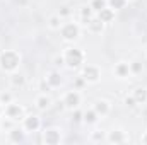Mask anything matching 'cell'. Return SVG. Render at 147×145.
Instances as JSON below:
<instances>
[{"mask_svg":"<svg viewBox=\"0 0 147 145\" xmlns=\"http://www.w3.org/2000/svg\"><path fill=\"white\" fill-rule=\"evenodd\" d=\"M62 58H63V65L69 70H79L82 68V65L86 63V51L82 48L77 46H67L62 51Z\"/></svg>","mask_w":147,"mask_h":145,"instance_id":"cell-1","label":"cell"},{"mask_svg":"<svg viewBox=\"0 0 147 145\" xmlns=\"http://www.w3.org/2000/svg\"><path fill=\"white\" fill-rule=\"evenodd\" d=\"M22 63V55L17 50H2L0 51V70L3 73L17 72Z\"/></svg>","mask_w":147,"mask_h":145,"instance_id":"cell-2","label":"cell"},{"mask_svg":"<svg viewBox=\"0 0 147 145\" xmlns=\"http://www.w3.org/2000/svg\"><path fill=\"white\" fill-rule=\"evenodd\" d=\"M58 33H60V36L62 39L65 41V43H77L79 39H80V33H82V29H80V24L79 22H75V21H67V22H63L62 24V28L58 29Z\"/></svg>","mask_w":147,"mask_h":145,"instance_id":"cell-3","label":"cell"},{"mask_svg":"<svg viewBox=\"0 0 147 145\" xmlns=\"http://www.w3.org/2000/svg\"><path fill=\"white\" fill-rule=\"evenodd\" d=\"M63 142V130L60 126H46L41 132V144L60 145Z\"/></svg>","mask_w":147,"mask_h":145,"instance_id":"cell-4","label":"cell"},{"mask_svg":"<svg viewBox=\"0 0 147 145\" xmlns=\"http://www.w3.org/2000/svg\"><path fill=\"white\" fill-rule=\"evenodd\" d=\"M19 126L26 132V135H33V133H38L41 128H43V121L38 114H26L21 121H19Z\"/></svg>","mask_w":147,"mask_h":145,"instance_id":"cell-5","label":"cell"},{"mask_svg":"<svg viewBox=\"0 0 147 145\" xmlns=\"http://www.w3.org/2000/svg\"><path fill=\"white\" fill-rule=\"evenodd\" d=\"M101 67L99 65H92V63H84L80 68V77L86 80V84L94 85L101 80Z\"/></svg>","mask_w":147,"mask_h":145,"instance_id":"cell-6","label":"cell"},{"mask_svg":"<svg viewBox=\"0 0 147 145\" xmlns=\"http://www.w3.org/2000/svg\"><path fill=\"white\" fill-rule=\"evenodd\" d=\"M62 104L67 111H75L80 108L82 104V94L79 92V89H70L67 92H63L62 96Z\"/></svg>","mask_w":147,"mask_h":145,"instance_id":"cell-7","label":"cell"},{"mask_svg":"<svg viewBox=\"0 0 147 145\" xmlns=\"http://www.w3.org/2000/svg\"><path fill=\"white\" fill-rule=\"evenodd\" d=\"M26 114H28L26 113V108L22 104L16 103V101H12V103H9V104L3 106V116L9 118V119H14L16 123H19Z\"/></svg>","mask_w":147,"mask_h":145,"instance_id":"cell-8","label":"cell"},{"mask_svg":"<svg viewBox=\"0 0 147 145\" xmlns=\"http://www.w3.org/2000/svg\"><path fill=\"white\" fill-rule=\"evenodd\" d=\"M106 142L111 145H121V144H128L130 137L125 130L121 128H113L110 132H106Z\"/></svg>","mask_w":147,"mask_h":145,"instance_id":"cell-9","label":"cell"},{"mask_svg":"<svg viewBox=\"0 0 147 145\" xmlns=\"http://www.w3.org/2000/svg\"><path fill=\"white\" fill-rule=\"evenodd\" d=\"M113 75H115L116 79H120V80H127V79L134 77V75H132V70H130V63H128V62H118V63H115V67H113Z\"/></svg>","mask_w":147,"mask_h":145,"instance_id":"cell-10","label":"cell"},{"mask_svg":"<svg viewBox=\"0 0 147 145\" xmlns=\"http://www.w3.org/2000/svg\"><path fill=\"white\" fill-rule=\"evenodd\" d=\"M45 82L50 85V89H60L63 85V77L58 70H50L45 75Z\"/></svg>","mask_w":147,"mask_h":145,"instance_id":"cell-11","label":"cell"},{"mask_svg":"<svg viewBox=\"0 0 147 145\" xmlns=\"http://www.w3.org/2000/svg\"><path fill=\"white\" fill-rule=\"evenodd\" d=\"M111 103L108 101V99H96L94 101V104H92V109L98 113V116L103 119V118H106L108 114L111 113Z\"/></svg>","mask_w":147,"mask_h":145,"instance_id":"cell-12","label":"cell"},{"mask_svg":"<svg viewBox=\"0 0 147 145\" xmlns=\"http://www.w3.org/2000/svg\"><path fill=\"white\" fill-rule=\"evenodd\" d=\"M53 104V99L48 96V92H39L34 99V108L38 111H48Z\"/></svg>","mask_w":147,"mask_h":145,"instance_id":"cell-13","label":"cell"},{"mask_svg":"<svg viewBox=\"0 0 147 145\" xmlns=\"http://www.w3.org/2000/svg\"><path fill=\"white\" fill-rule=\"evenodd\" d=\"M84 26H86L87 33H91V34H101V33L105 31V28H106V24H105V22H101L96 15H94L92 19L86 21V22H84Z\"/></svg>","mask_w":147,"mask_h":145,"instance_id":"cell-14","label":"cell"},{"mask_svg":"<svg viewBox=\"0 0 147 145\" xmlns=\"http://www.w3.org/2000/svg\"><path fill=\"white\" fill-rule=\"evenodd\" d=\"M130 94H132V97L135 99L137 106H146L147 104V87L146 85H137Z\"/></svg>","mask_w":147,"mask_h":145,"instance_id":"cell-15","label":"cell"},{"mask_svg":"<svg viewBox=\"0 0 147 145\" xmlns=\"http://www.w3.org/2000/svg\"><path fill=\"white\" fill-rule=\"evenodd\" d=\"M7 133H9V142H12V144H22L26 140V132L19 125L14 126L12 130H9Z\"/></svg>","mask_w":147,"mask_h":145,"instance_id":"cell-16","label":"cell"},{"mask_svg":"<svg viewBox=\"0 0 147 145\" xmlns=\"http://www.w3.org/2000/svg\"><path fill=\"white\" fill-rule=\"evenodd\" d=\"M101 118L98 116V113L91 108H87L84 113H82V123L84 125H87V126H94V125H98V121H99Z\"/></svg>","mask_w":147,"mask_h":145,"instance_id":"cell-17","label":"cell"},{"mask_svg":"<svg viewBox=\"0 0 147 145\" xmlns=\"http://www.w3.org/2000/svg\"><path fill=\"white\" fill-rule=\"evenodd\" d=\"M96 17H98L101 22H105V24H111V22H115L116 10H113L111 7H105V9H101V10L96 14Z\"/></svg>","mask_w":147,"mask_h":145,"instance_id":"cell-18","label":"cell"},{"mask_svg":"<svg viewBox=\"0 0 147 145\" xmlns=\"http://www.w3.org/2000/svg\"><path fill=\"white\" fill-rule=\"evenodd\" d=\"M9 84H10L12 89H22L26 85V77L19 72V70L17 72H12V73H9Z\"/></svg>","mask_w":147,"mask_h":145,"instance_id":"cell-19","label":"cell"},{"mask_svg":"<svg viewBox=\"0 0 147 145\" xmlns=\"http://www.w3.org/2000/svg\"><path fill=\"white\" fill-rule=\"evenodd\" d=\"M94 15H96V12L91 9V5H89V3H86V5H80V9H79V19H80L82 22H86V21L92 19Z\"/></svg>","mask_w":147,"mask_h":145,"instance_id":"cell-20","label":"cell"},{"mask_svg":"<svg viewBox=\"0 0 147 145\" xmlns=\"http://www.w3.org/2000/svg\"><path fill=\"white\" fill-rule=\"evenodd\" d=\"M62 24H63V19L60 17L58 12H57V14H51V15L48 17V28H50L51 31H58V29L62 28Z\"/></svg>","mask_w":147,"mask_h":145,"instance_id":"cell-21","label":"cell"},{"mask_svg":"<svg viewBox=\"0 0 147 145\" xmlns=\"http://www.w3.org/2000/svg\"><path fill=\"white\" fill-rule=\"evenodd\" d=\"M89 142L91 144H101V142H106V132H103V130H92L91 133H89Z\"/></svg>","mask_w":147,"mask_h":145,"instance_id":"cell-22","label":"cell"},{"mask_svg":"<svg viewBox=\"0 0 147 145\" xmlns=\"http://www.w3.org/2000/svg\"><path fill=\"white\" fill-rule=\"evenodd\" d=\"M19 123H16L14 119H9V118H5V116H2L0 118V130H5V132H9V130H12L14 126H17Z\"/></svg>","mask_w":147,"mask_h":145,"instance_id":"cell-23","label":"cell"},{"mask_svg":"<svg viewBox=\"0 0 147 145\" xmlns=\"http://www.w3.org/2000/svg\"><path fill=\"white\" fill-rule=\"evenodd\" d=\"M128 63H130L132 75H140V73L144 72V65H142L140 60H132V62H128Z\"/></svg>","mask_w":147,"mask_h":145,"instance_id":"cell-24","label":"cell"},{"mask_svg":"<svg viewBox=\"0 0 147 145\" xmlns=\"http://www.w3.org/2000/svg\"><path fill=\"white\" fill-rule=\"evenodd\" d=\"M128 5V2L127 0H108V7H111L113 10H121V9H125Z\"/></svg>","mask_w":147,"mask_h":145,"instance_id":"cell-25","label":"cell"},{"mask_svg":"<svg viewBox=\"0 0 147 145\" xmlns=\"http://www.w3.org/2000/svg\"><path fill=\"white\" fill-rule=\"evenodd\" d=\"M89 5H91V9L98 14L101 9L108 7V0H91V2H89Z\"/></svg>","mask_w":147,"mask_h":145,"instance_id":"cell-26","label":"cell"},{"mask_svg":"<svg viewBox=\"0 0 147 145\" xmlns=\"http://www.w3.org/2000/svg\"><path fill=\"white\" fill-rule=\"evenodd\" d=\"M14 101V96L10 94V92H2L0 94V103L5 106V104H9V103H12Z\"/></svg>","mask_w":147,"mask_h":145,"instance_id":"cell-27","label":"cell"},{"mask_svg":"<svg viewBox=\"0 0 147 145\" xmlns=\"http://www.w3.org/2000/svg\"><path fill=\"white\" fill-rule=\"evenodd\" d=\"M123 103H125V106H128V108H135V106H137V103H135V99L132 97V94H130V96H127Z\"/></svg>","mask_w":147,"mask_h":145,"instance_id":"cell-28","label":"cell"},{"mask_svg":"<svg viewBox=\"0 0 147 145\" xmlns=\"http://www.w3.org/2000/svg\"><path fill=\"white\" fill-rule=\"evenodd\" d=\"M84 85H87V84H86V80L79 75V77H77V80H75V87H74V89H79V91H80V87H84Z\"/></svg>","mask_w":147,"mask_h":145,"instance_id":"cell-29","label":"cell"},{"mask_svg":"<svg viewBox=\"0 0 147 145\" xmlns=\"http://www.w3.org/2000/svg\"><path fill=\"white\" fill-rule=\"evenodd\" d=\"M72 113H74L72 121H75V123H80V121H82V113H80L79 109H75V111H72Z\"/></svg>","mask_w":147,"mask_h":145,"instance_id":"cell-30","label":"cell"},{"mask_svg":"<svg viewBox=\"0 0 147 145\" xmlns=\"http://www.w3.org/2000/svg\"><path fill=\"white\" fill-rule=\"evenodd\" d=\"M58 14H60V17L63 19V17H67V15H70V10H69V7H62Z\"/></svg>","mask_w":147,"mask_h":145,"instance_id":"cell-31","label":"cell"},{"mask_svg":"<svg viewBox=\"0 0 147 145\" xmlns=\"http://www.w3.org/2000/svg\"><path fill=\"white\" fill-rule=\"evenodd\" d=\"M53 62H55V65H57V67H58V65L62 67V65H63V58H62V55L55 56V58H53Z\"/></svg>","mask_w":147,"mask_h":145,"instance_id":"cell-32","label":"cell"},{"mask_svg":"<svg viewBox=\"0 0 147 145\" xmlns=\"http://www.w3.org/2000/svg\"><path fill=\"white\" fill-rule=\"evenodd\" d=\"M139 142H140L142 145H147V130L144 132V133H142V135H140V138H139Z\"/></svg>","mask_w":147,"mask_h":145,"instance_id":"cell-33","label":"cell"},{"mask_svg":"<svg viewBox=\"0 0 147 145\" xmlns=\"http://www.w3.org/2000/svg\"><path fill=\"white\" fill-rule=\"evenodd\" d=\"M2 116H3V104L0 103V118H2Z\"/></svg>","mask_w":147,"mask_h":145,"instance_id":"cell-34","label":"cell"},{"mask_svg":"<svg viewBox=\"0 0 147 145\" xmlns=\"http://www.w3.org/2000/svg\"><path fill=\"white\" fill-rule=\"evenodd\" d=\"M144 58L147 60V46H146V50H144Z\"/></svg>","mask_w":147,"mask_h":145,"instance_id":"cell-35","label":"cell"},{"mask_svg":"<svg viewBox=\"0 0 147 145\" xmlns=\"http://www.w3.org/2000/svg\"><path fill=\"white\" fill-rule=\"evenodd\" d=\"M128 3H135V2H139V0H127Z\"/></svg>","mask_w":147,"mask_h":145,"instance_id":"cell-36","label":"cell"}]
</instances>
